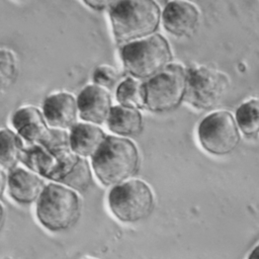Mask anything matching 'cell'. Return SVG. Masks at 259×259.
Here are the masks:
<instances>
[{
	"label": "cell",
	"mask_w": 259,
	"mask_h": 259,
	"mask_svg": "<svg viewBox=\"0 0 259 259\" xmlns=\"http://www.w3.org/2000/svg\"><path fill=\"white\" fill-rule=\"evenodd\" d=\"M187 70L170 64L161 72L144 81L145 107L156 113L175 109L185 98Z\"/></svg>",
	"instance_id": "cell-7"
},
{
	"label": "cell",
	"mask_w": 259,
	"mask_h": 259,
	"mask_svg": "<svg viewBox=\"0 0 259 259\" xmlns=\"http://www.w3.org/2000/svg\"><path fill=\"white\" fill-rule=\"evenodd\" d=\"M248 259H259V244L249 254Z\"/></svg>",
	"instance_id": "cell-25"
},
{
	"label": "cell",
	"mask_w": 259,
	"mask_h": 259,
	"mask_svg": "<svg viewBox=\"0 0 259 259\" xmlns=\"http://www.w3.org/2000/svg\"><path fill=\"white\" fill-rule=\"evenodd\" d=\"M115 98L119 105L137 109L145 108L144 81L132 76L125 77L116 86Z\"/></svg>",
	"instance_id": "cell-18"
},
{
	"label": "cell",
	"mask_w": 259,
	"mask_h": 259,
	"mask_svg": "<svg viewBox=\"0 0 259 259\" xmlns=\"http://www.w3.org/2000/svg\"><path fill=\"white\" fill-rule=\"evenodd\" d=\"M164 28L175 36H190L197 28L199 12L187 1L168 2L161 15Z\"/></svg>",
	"instance_id": "cell-13"
},
{
	"label": "cell",
	"mask_w": 259,
	"mask_h": 259,
	"mask_svg": "<svg viewBox=\"0 0 259 259\" xmlns=\"http://www.w3.org/2000/svg\"><path fill=\"white\" fill-rule=\"evenodd\" d=\"M82 259H98V258H94V257H85V258H82Z\"/></svg>",
	"instance_id": "cell-26"
},
{
	"label": "cell",
	"mask_w": 259,
	"mask_h": 259,
	"mask_svg": "<svg viewBox=\"0 0 259 259\" xmlns=\"http://www.w3.org/2000/svg\"><path fill=\"white\" fill-rule=\"evenodd\" d=\"M45 179L24 166H16L7 173V192L20 205L36 203L46 187Z\"/></svg>",
	"instance_id": "cell-12"
},
{
	"label": "cell",
	"mask_w": 259,
	"mask_h": 259,
	"mask_svg": "<svg viewBox=\"0 0 259 259\" xmlns=\"http://www.w3.org/2000/svg\"><path fill=\"white\" fill-rule=\"evenodd\" d=\"M25 146L24 141L18 134L9 128H0V167L10 171L21 161V156Z\"/></svg>",
	"instance_id": "cell-17"
},
{
	"label": "cell",
	"mask_w": 259,
	"mask_h": 259,
	"mask_svg": "<svg viewBox=\"0 0 259 259\" xmlns=\"http://www.w3.org/2000/svg\"><path fill=\"white\" fill-rule=\"evenodd\" d=\"M20 162L44 179L78 193L85 192L93 181L91 163L73 153L65 130L50 128L41 140L25 146Z\"/></svg>",
	"instance_id": "cell-1"
},
{
	"label": "cell",
	"mask_w": 259,
	"mask_h": 259,
	"mask_svg": "<svg viewBox=\"0 0 259 259\" xmlns=\"http://www.w3.org/2000/svg\"><path fill=\"white\" fill-rule=\"evenodd\" d=\"M93 84L98 85L107 90L113 88L116 84L118 85L119 74L118 71L109 65H99L92 73Z\"/></svg>",
	"instance_id": "cell-21"
},
{
	"label": "cell",
	"mask_w": 259,
	"mask_h": 259,
	"mask_svg": "<svg viewBox=\"0 0 259 259\" xmlns=\"http://www.w3.org/2000/svg\"><path fill=\"white\" fill-rule=\"evenodd\" d=\"M77 106L82 121L100 125L106 122L113 105L109 90L92 83L79 92Z\"/></svg>",
	"instance_id": "cell-11"
},
{
	"label": "cell",
	"mask_w": 259,
	"mask_h": 259,
	"mask_svg": "<svg viewBox=\"0 0 259 259\" xmlns=\"http://www.w3.org/2000/svg\"><path fill=\"white\" fill-rule=\"evenodd\" d=\"M82 201L79 193L65 185L50 182L35 203L38 223L52 233L72 229L79 221Z\"/></svg>",
	"instance_id": "cell-4"
},
{
	"label": "cell",
	"mask_w": 259,
	"mask_h": 259,
	"mask_svg": "<svg viewBox=\"0 0 259 259\" xmlns=\"http://www.w3.org/2000/svg\"><path fill=\"white\" fill-rule=\"evenodd\" d=\"M41 111L51 128L70 130L78 122L77 97L68 91L51 93L44 99Z\"/></svg>",
	"instance_id": "cell-10"
},
{
	"label": "cell",
	"mask_w": 259,
	"mask_h": 259,
	"mask_svg": "<svg viewBox=\"0 0 259 259\" xmlns=\"http://www.w3.org/2000/svg\"><path fill=\"white\" fill-rule=\"evenodd\" d=\"M236 122L246 136L259 133V99H250L242 103L236 111Z\"/></svg>",
	"instance_id": "cell-19"
},
{
	"label": "cell",
	"mask_w": 259,
	"mask_h": 259,
	"mask_svg": "<svg viewBox=\"0 0 259 259\" xmlns=\"http://www.w3.org/2000/svg\"><path fill=\"white\" fill-rule=\"evenodd\" d=\"M85 5L90 7L93 10L96 11H102V10H109L110 6L112 5L113 1L109 0H89L83 2Z\"/></svg>",
	"instance_id": "cell-22"
},
{
	"label": "cell",
	"mask_w": 259,
	"mask_h": 259,
	"mask_svg": "<svg viewBox=\"0 0 259 259\" xmlns=\"http://www.w3.org/2000/svg\"><path fill=\"white\" fill-rule=\"evenodd\" d=\"M106 137L100 125L84 121L75 123L69 130V141L73 153L86 159L92 158Z\"/></svg>",
	"instance_id": "cell-15"
},
{
	"label": "cell",
	"mask_w": 259,
	"mask_h": 259,
	"mask_svg": "<svg viewBox=\"0 0 259 259\" xmlns=\"http://www.w3.org/2000/svg\"><path fill=\"white\" fill-rule=\"evenodd\" d=\"M5 219H6V211L4 205L0 201V232L2 231L4 225H5Z\"/></svg>",
	"instance_id": "cell-24"
},
{
	"label": "cell",
	"mask_w": 259,
	"mask_h": 259,
	"mask_svg": "<svg viewBox=\"0 0 259 259\" xmlns=\"http://www.w3.org/2000/svg\"><path fill=\"white\" fill-rule=\"evenodd\" d=\"M108 13L113 37L120 46L154 34L162 15L153 0L113 1Z\"/></svg>",
	"instance_id": "cell-3"
},
{
	"label": "cell",
	"mask_w": 259,
	"mask_h": 259,
	"mask_svg": "<svg viewBox=\"0 0 259 259\" xmlns=\"http://www.w3.org/2000/svg\"><path fill=\"white\" fill-rule=\"evenodd\" d=\"M18 75V61L13 51L0 48V93L8 90Z\"/></svg>",
	"instance_id": "cell-20"
},
{
	"label": "cell",
	"mask_w": 259,
	"mask_h": 259,
	"mask_svg": "<svg viewBox=\"0 0 259 259\" xmlns=\"http://www.w3.org/2000/svg\"><path fill=\"white\" fill-rule=\"evenodd\" d=\"M7 189V173L0 167V198H2L5 190Z\"/></svg>",
	"instance_id": "cell-23"
},
{
	"label": "cell",
	"mask_w": 259,
	"mask_h": 259,
	"mask_svg": "<svg viewBox=\"0 0 259 259\" xmlns=\"http://www.w3.org/2000/svg\"><path fill=\"white\" fill-rule=\"evenodd\" d=\"M107 204L117 221L135 224L151 215L155 206V196L148 183L132 178L110 187Z\"/></svg>",
	"instance_id": "cell-6"
},
{
	"label": "cell",
	"mask_w": 259,
	"mask_h": 259,
	"mask_svg": "<svg viewBox=\"0 0 259 259\" xmlns=\"http://www.w3.org/2000/svg\"><path fill=\"white\" fill-rule=\"evenodd\" d=\"M229 88L226 75L214 69L199 67L187 71L185 98L188 103L202 110L215 107Z\"/></svg>",
	"instance_id": "cell-9"
},
{
	"label": "cell",
	"mask_w": 259,
	"mask_h": 259,
	"mask_svg": "<svg viewBox=\"0 0 259 259\" xmlns=\"http://www.w3.org/2000/svg\"><path fill=\"white\" fill-rule=\"evenodd\" d=\"M11 124L27 145L41 140L51 128L46 121L41 109L33 105L18 107L11 115Z\"/></svg>",
	"instance_id": "cell-14"
},
{
	"label": "cell",
	"mask_w": 259,
	"mask_h": 259,
	"mask_svg": "<svg viewBox=\"0 0 259 259\" xmlns=\"http://www.w3.org/2000/svg\"><path fill=\"white\" fill-rule=\"evenodd\" d=\"M106 124L114 136L130 139L142 133L144 120L140 109L117 104L112 106Z\"/></svg>",
	"instance_id": "cell-16"
},
{
	"label": "cell",
	"mask_w": 259,
	"mask_h": 259,
	"mask_svg": "<svg viewBox=\"0 0 259 259\" xmlns=\"http://www.w3.org/2000/svg\"><path fill=\"white\" fill-rule=\"evenodd\" d=\"M119 57L128 76L148 80L171 64L168 40L160 33L120 46Z\"/></svg>",
	"instance_id": "cell-5"
},
{
	"label": "cell",
	"mask_w": 259,
	"mask_h": 259,
	"mask_svg": "<svg viewBox=\"0 0 259 259\" xmlns=\"http://www.w3.org/2000/svg\"><path fill=\"white\" fill-rule=\"evenodd\" d=\"M90 163L98 181L112 187L138 173L141 157L137 145L131 139L107 135Z\"/></svg>",
	"instance_id": "cell-2"
},
{
	"label": "cell",
	"mask_w": 259,
	"mask_h": 259,
	"mask_svg": "<svg viewBox=\"0 0 259 259\" xmlns=\"http://www.w3.org/2000/svg\"><path fill=\"white\" fill-rule=\"evenodd\" d=\"M197 135L202 148L215 156L231 154L241 141L236 119L224 110L206 115L198 124Z\"/></svg>",
	"instance_id": "cell-8"
}]
</instances>
